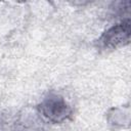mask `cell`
Masks as SVG:
<instances>
[{
	"label": "cell",
	"mask_w": 131,
	"mask_h": 131,
	"mask_svg": "<svg viewBox=\"0 0 131 131\" xmlns=\"http://www.w3.org/2000/svg\"><path fill=\"white\" fill-rule=\"evenodd\" d=\"M130 37V21L124 20L121 24L107 30L100 38V42L105 47L116 48L125 45L129 42Z\"/></svg>",
	"instance_id": "6da1fadb"
},
{
	"label": "cell",
	"mask_w": 131,
	"mask_h": 131,
	"mask_svg": "<svg viewBox=\"0 0 131 131\" xmlns=\"http://www.w3.org/2000/svg\"><path fill=\"white\" fill-rule=\"evenodd\" d=\"M42 113L53 122H61L70 115V108L62 99L53 97L43 102Z\"/></svg>",
	"instance_id": "7a4b0ae2"
}]
</instances>
